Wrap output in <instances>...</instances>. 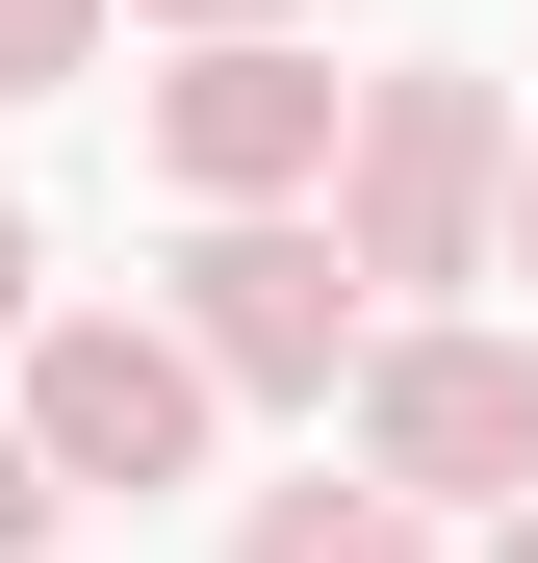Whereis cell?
I'll return each instance as SVG.
<instances>
[{
    "instance_id": "1",
    "label": "cell",
    "mask_w": 538,
    "mask_h": 563,
    "mask_svg": "<svg viewBox=\"0 0 538 563\" xmlns=\"http://www.w3.org/2000/svg\"><path fill=\"white\" fill-rule=\"evenodd\" d=\"M333 231H359V282H487L513 256V103H487L462 52H385V77H359Z\"/></svg>"
},
{
    "instance_id": "2",
    "label": "cell",
    "mask_w": 538,
    "mask_h": 563,
    "mask_svg": "<svg viewBox=\"0 0 538 563\" xmlns=\"http://www.w3.org/2000/svg\"><path fill=\"white\" fill-rule=\"evenodd\" d=\"M206 410H231V358L179 308H26V435L77 487H206Z\"/></svg>"
},
{
    "instance_id": "3",
    "label": "cell",
    "mask_w": 538,
    "mask_h": 563,
    "mask_svg": "<svg viewBox=\"0 0 538 563\" xmlns=\"http://www.w3.org/2000/svg\"><path fill=\"white\" fill-rule=\"evenodd\" d=\"M333 129H359V77L283 52V26H179V77H154V179L179 206H308Z\"/></svg>"
},
{
    "instance_id": "4",
    "label": "cell",
    "mask_w": 538,
    "mask_h": 563,
    "mask_svg": "<svg viewBox=\"0 0 538 563\" xmlns=\"http://www.w3.org/2000/svg\"><path fill=\"white\" fill-rule=\"evenodd\" d=\"M179 333L231 358V410H308L333 358H359V231H308V206H206V256H179Z\"/></svg>"
},
{
    "instance_id": "5",
    "label": "cell",
    "mask_w": 538,
    "mask_h": 563,
    "mask_svg": "<svg viewBox=\"0 0 538 563\" xmlns=\"http://www.w3.org/2000/svg\"><path fill=\"white\" fill-rule=\"evenodd\" d=\"M359 461L436 512H513L538 487V333H385L359 358Z\"/></svg>"
},
{
    "instance_id": "6",
    "label": "cell",
    "mask_w": 538,
    "mask_h": 563,
    "mask_svg": "<svg viewBox=\"0 0 538 563\" xmlns=\"http://www.w3.org/2000/svg\"><path fill=\"white\" fill-rule=\"evenodd\" d=\"M231 563H436V487H385V461H359V487H256Z\"/></svg>"
},
{
    "instance_id": "7",
    "label": "cell",
    "mask_w": 538,
    "mask_h": 563,
    "mask_svg": "<svg viewBox=\"0 0 538 563\" xmlns=\"http://www.w3.org/2000/svg\"><path fill=\"white\" fill-rule=\"evenodd\" d=\"M77 52H103V0H0V103H52Z\"/></svg>"
},
{
    "instance_id": "8",
    "label": "cell",
    "mask_w": 538,
    "mask_h": 563,
    "mask_svg": "<svg viewBox=\"0 0 538 563\" xmlns=\"http://www.w3.org/2000/svg\"><path fill=\"white\" fill-rule=\"evenodd\" d=\"M52 512H77V461H52L26 410H0V563H52Z\"/></svg>"
},
{
    "instance_id": "9",
    "label": "cell",
    "mask_w": 538,
    "mask_h": 563,
    "mask_svg": "<svg viewBox=\"0 0 538 563\" xmlns=\"http://www.w3.org/2000/svg\"><path fill=\"white\" fill-rule=\"evenodd\" d=\"M26 308H52V282H26V206H0V358H26Z\"/></svg>"
},
{
    "instance_id": "10",
    "label": "cell",
    "mask_w": 538,
    "mask_h": 563,
    "mask_svg": "<svg viewBox=\"0 0 538 563\" xmlns=\"http://www.w3.org/2000/svg\"><path fill=\"white\" fill-rule=\"evenodd\" d=\"M154 26H283V0H154Z\"/></svg>"
},
{
    "instance_id": "11",
    "label": "cell",
    "mask_w": 538,
    "mask_h": 563,
    "mask_svg": "<svg viewBox=\"0 0 538 563\" xmlns=\"http://www.w3.org/2000/svg\"><path fill=\"white\" fill-rule=\"evenodd\" d=\"M513 282H538V154H513Z\"/></svg>"
},
{
    "instance_id": "12",
    "label": "cell",
    "mask_w": 538,
    "mask_h": 563,
    "mask_svg": "<svg viewBox=\"0 0 538 563\" xmlns=\"http://www.w3.org/2000/svg\"><path fill=\"white\" fill-rule=\"evenodd\" d=\"M487 563H538V487H513V512H487Z\"/></svg>"
}]
</instances>
